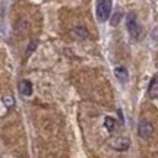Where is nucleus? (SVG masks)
<instances>
[{"label":"nucleus","mask_w":158,"mask_h":158,"mask_svg":"<svg viewBox=\"0 0 158 158\" xmlns=\"http://www.w3.org/2000/svg\"><path fill=\"white\" fill-rule=\"evenodd\" d=\"M111 13V0H98L97 5V18L100 22H106Z\"/></svg>","instance_id":"1"},{"label":"nucleus","mask_w":158,"mask_h":158,"mask_svg":"<svg viewBox=\"0 0 158 158\" xmlns=\"http://www.w3.org/2000/svg\"><path fill=\"white\" fill-rule=\"evenodd\" d=\"M126 28L129 31V34L132 35V38H139L141 35V27L138 23V18L135 13H129L126 16Z\"/></svg>","instance_id":"2"},{"label":"nucleus","mask_w":158,"mask_h":158,"mask_svg":"<svg viewBox=\"0 0 158 158\" xmlns=\"http://www.w3.org/2000/svg\"><path fill=\"white\" fill-rule=\"evenodd\" d=\"M138 133H139V136H141V138H143V139L151 138V136H152V133H154L152 123H149L148 120H142L141 123H139V126H138Z\"/></svg>","instance_id":"3"},{"label":"nucleus","mask_w":158,"mask_h":158,"mask_svg":"<svg viewBox=\"0 0 158 158\" xmlns=\"http://www.w3.org/2000/svg\"><path fill=\"white\" fill-rule=\"evenodd\" d=\"M111 147H113V149H116V151H126V149H129L130 147V141L127 139V138H123V136H116V138H113L111 139Z\"/></svg>","instance_id":"4"},{"label":"nucleus","mask_w":158,"mask_h":158,"mask_svg":"<svg viewBox=\"0 0 158 158\" xmlns=\"http://www.w3.org/2000/svg\"><path fill=\"white\" fill-rule=\"evenodd\" d=\"M148 95L149 98H158V73L155 75L148 86Z\"/></svg>","instance_id":"5"},{"label":"nucleus","mask_w":158,"mask_h":158,"mask_svg":"<svg viewBox=\"0 0 158 158\" xmlns=\"http://www.w3.org/2000/svg\"><path fill=\"white\" fill-rule=\"evenodd\" d=\"M114 75H116V78H117L120 82H127V81H129V72H127V69L123 68V66H117V68L114 69Z\"/></svg>","instance_id":"6"},{"label":"nucleus","mask_w":158,"mask_h":158,"mask_svg":"<svg viewBox=\"0 0 158 158\" xmlns=\"http://www.w3.org/2000/svg\"><path fill=\"white\" fill-rule=\"evenodd\" d=\"M72 35L78 40H86L89 37V32H88V29L84 28V27H78V28L72 29Z\"/></svg>","instance_id":"7"},{"label":"nucleus","mask_w":158,"mask_h":158,"mask_svg":"<svg viewBox=\"0 0 158 158\" xmlns=\"http://www.w3.org/2000/svg\"><path fill=\"white\" fill-rule=\"evenodd\" d=\"M19 92L22 94V95H31L32 94V84L29 82V81H21V84H19Z\"/></svg>","instance_id":"8"},{"label":"nucleus","mask_w":158,"mask_h":158,"mask_svg":"<svg viewBox=\"0 0 158 158\" xmlns=\"http://www.w3.org/2000/svg\"><path fill=\"white\" fill-rule=\"evenodd\" d=\"M104 126L107 127L108 132H114L116 127H117V123H116V120H114L113 117H106V120H104Z\"/></svg>","instance_id":"9"},{"label":"nucleus","mask_w":158,"mask_h":158,"mask_svg":"<svg viewBox=\"0 0 158 158\" xmlns=\"http://www.w3.org/2000/svg\"><path fill=\"white\" fill-rule=\"evenodd\" d=\"M3 104H5L7 108L13 107V104H15V100H13V97H10V95L3 97Z\"/></svg>","instance_id":"10"},{"label":"nucleus","mask_w":158,"mask_h":158,"mask_svg":"<svg viewBox=\"0 0 158 158\" xmlns=\"http://www.w3.org/2000/svg\"><path fill=\"white\" fill-rule=\"evenodd\" d=\"M120 18H122V12L117 10V13H116V16L113 18V21H111V25H117L118 21H120Z\"/></svg>","instance_id":"11"},{"label":"nucleus","mask_w":158,"mask_h":158,"mask_svg":"<svg viewBox=\"0 0 158 158\" xmlns=\"http://www.w3.org/2000/svg\"><path fill=\"white\" fill-rule=\"evenodd\" d=\"M35 44H37L35 41H32V43L29 44V48H28V51H27V56H29V53H31V51H34V48H35Z\"/></svg>","instance_id":"12"}]
</instances>
